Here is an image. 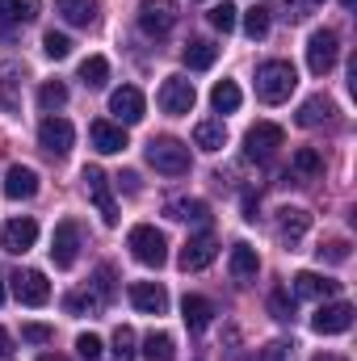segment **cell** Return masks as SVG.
Segmentation results:
<instances>
[{"label": "cell", "mask_w": 357, "mask_h": 361, "mask_svg": "<svg viewBox=\"0 0 357 361\" xmlns=\"http://www.w3.org/2000/svg\"><path fill=\"white\" fill-rule=\"evenodd\" d=\"M42 51H47V59H68V55H72V38H68V34H55V30H47V38H42Z\"/></svg>", "instance_id": "d590c367"}, {"label": "cell", "mask_w": 357, "mask_h": 361, "mask_svg": "<svg viewBox=\"0 0 357 361\" xmlns=\"http://www.w3.org/2000/svg\"><path fill=\"white\" fill-rule=\"evenodd\" d=\"M114 361H135V332L126 324L114 332Z\"/></svg>", "instance_id": "8d00e7d4"}, {"label": "cell", "mask_w": 357, "mask_h": 361, "mask_svg": "<svg viewBox=\"0 0 357 361\" xmlns=\"http://www.w3.org/2000/svg\"><path fill=\"white\" fill-rule=\"evenodd\" d=\"M311 361H345V357H337V353H320V357H311Z\"/></svg>", "instance_id": "7dc6e473"}, {"label": "cell", "mask_w": 357, "mask_h": 361, "mask_svg": "<svg viewBox=\"0 0 357 361\" xmlns=\"http://www.w3.org/2000/svg\"><path fill=\"white\" fill-rule=\"evenodd\" d=\"M160 109L164 114H189L193 109V101H198V92H193V85L185 80V76H169L164 85H160Z\"/></svg>", "instance_id": "4fadbf2b"}, {"label": "cell", "mask_w": 357, "mask_h": 361, "mask_svg": "<svg viewBox=\"0 0 357 361\" xmlns=\"http://www.w3.org/2000/svg\"><path fill=\"white\" fill-rule=\"evenodd\" d=\"M76 257H80V223L63 219L51 235V261H55V269H72Z\"/></svg>", "instance_id": "52a82bcc"}, {"label": "cell", "mask_w": 357, "mask_h": 361, "mask_svg": "<svg viewBox=\"0 0 357 361\" xmlns=\"http://www.w3.org/2000/svg\"><path fill=\"white\" fill-rule=\"evenodd\" d=\"M181 315H185L189 332H206V328H210V319H214V302H210V298H202V294H185Z\"/></svg>", "instance_id": "603a6c76"}, {"label": "cell", "mask_w": 357, "mask_h": 361, "mask_svg": "<svg viewBox=\"0 0 357 361\" xmlns=\"http://www.w3.org/2000/svg\"><path fill=\"white\" fill-rule=\"evenodd\" d=\"M290 357H294L290 341H269L265 349H261V361H290Z\"/></svg>", "instance_id": "b9f144b4"}, {"label": "cell", "mask_w": 357, "mask_h": 361, "mask_svg": "<svg viewBox=\"0 0 357 361\" xmlns=\"http://www.w3.org/2000/svg\"><path fill=\"white\" fill-rule=\"evenodd\" d=\"M240 101H244V97H240V85H236V80H219V85L210 89V105H214L219 114H236Z\"/></svg>", "instance_id": "f1b7e54d"}, {"label": "cell", "mask_w": 357, "mask_h": 361, "mask_svg": "<svg viewBox=\"0 0 357 361\" xmlns=\"http://www.w3.org/2000/svg\"><path fill=\"white\" fill-rule=\"evenodd\" d=\"M63 101H68V85H63V80H47V85L38 89V105H42V109H59Z\"/></svg>", "instance_id": "e575fe53"}, {"label": "cell", "mask_w": 357, "mask_h": 361, "mask_svg": "<svg viewBox=\"0 0 357 361\" xmlns=\"http://www.w3.org/2000/svg\"><path fill=\"white\" fill-rule=\"evenodd\" d=\"M38 361H68V357H55V353H47V357H38Z\"/></svg>", "instance_id": "c3c4849f"}, {"label": "cell", "mask_w": 357, "mask_h": 361, "mask_svg": "<svg viewBox=\"0 0 357 361\" xmlns=\"http://www.w3.org/2000/svg\"><path fill=\"white\" fill-rule=\"evenodd\" d=\"M337 59H341V38L332 30H315L307 38V68H311V76H328L337 68Z\"/></svg>", "instance_id": "5b68a950"}, {"label": "cell", "mask_w": 357, "mask_h": 361, "mask_svg": "<svg viewBox=\"0 0 357 361\" xmlns=\"http://www.w3.org/2000/svg\"><path fill=\"white\" fill-rule=\"evenodd\" d=\"M282 143H286V130L277 122H257L244 139V152H248V160H273Z\"/></svg>", "instance_id": "9c48e42d"}, {"label": "cell", "mask_w": 357, "mask_h": 361, "mask_svg": "<svg viewBox=\"0 0 357 361\" xmlns=\"http://www.w3.org/2000/svg\"><path fill=\"white\" fill-rule=\"evenodd\" d=\"M298 85V72H294V63H286V59H269L257 68V97L265 101V105H282L290 92Z\"/></svg>", "instance_id": "6da1fadb"}, {"label": "cell", "mask_w": 357, "mask_h": 361, "mask_svg": "<svg viewBox=\"0 0 357 361\" xmlns=\"http://www.w3.org/2000/svg\"><path fill=\"white\" fill-rule=\"evenodd\" d=\"M13 85H17V68H4V72H0V101H4V109H17Z\"/></svg>", "instance_id": "60d3db41"}, {"label": "cell", "mask_w": 357, "mask_h": 361, "mask_svg": "<svg viewBox=\"0 0 357 361\" xmlns=\"http://www.w3.org/2000/svg\"><path fill=\"white\" fill-rule=\"evenodd\" d=\"M294 173H303V177L324 173V156H320L315 147H298V152H294Z\"/></svg>", "instance_id": "836d02e7"}, {"label": "cell", "mask_w": 357, "mask_h": 361, "mask_svg": "<svg viewBox=\"0 0 357 361\" xmlns=\"http://www.w3.org/2000/svg\"><path fill=\"white\" fill-rule=\"evenodd\" d=\"M21 341L47 345V341H55V328H47V324H25V328H21Z\"/></svg>", "instance_id": "7bdbcfd3"}, {"label": "cell", "mask_w": 357, "mask_h": 361, "mask_svg": "<svg viewBox=\"0 0 357 361\" xmlns=\"http://www.w3.org/2000/svg\"><path fill=\"white\" fill-rule=\"evenodd\" d=\"M143 357L147 361H177V341L169 332H152L143 341Z\"/></svg>", "instance_id": "f546056e"}, {"label": "cell", "mask_w": 357, "mask_h": 361, "mask_svg": "<svg viewBox=\"0 0 357 361\" xmlns=\"http://www.w3.org/2000/svg\"><path fill=\"white\" fill-rule=\"evenodd\" d=\"M341 4H345V8H353V4H357V0H341Z\"/></svg>", "instance_id": "f907efd6"}, {"label": "cell", "mask_w": 357, "mask_h": 361, "mask_svg": "<svg viewBox=\"0 0 357 361\" xmlns=\"http://www.w3.org/2000/svg\"><path fill=\"white\" fill-rule=\"evenodd\" d=\"M315 252H320V261H328V265H345V261H349V244H345V240H328V244H320Z\"/></svg>", "instance_id": "f35d334b"}, {"label": "cell", "mask_w": 357, "mask_h": 361, "mask_svg": "<svg viewBox=\"0 0 357 361\" xmlns=\"http://www.w3.org/2000/svg\"><path fill=\"white\" fill-rule=\"evenodd\" d=\"M269 311H273V319H290V315H294V298H290L286 290H273V298H269Z\"/></svg>", "instance_id": "ab89813d"}, {"label": "cell", "mask_w": 357, "mask_h": 361, "mask_svg": "<svg viewBox=\"0 0 357 361\" xmlns=\"http://www.w3.org/2000/svg\"><path fill=\"white\" fill-rule=\"evenodd\" d=\"M261 269V257H257V248H248V244H236L231 248V273H236V281H248V277H257Z\"/></svg>", "instance_id": "83f0119b"}, {"label": "cell", "mask_w": 357, "mask_h": 361, "mask_svg": "<svg viewBox=\"0 0 357 361\" xmlns=\"http://www.w3.org/2000/svg\"><path fill=\"white\" fill-rule=\"evenodd\" d=\"M214 252H219V244H214V235L210 231H202V235H193L185 248H181V257H177V265L185 273H198V269H206L210 261H214Z\"/></svg>", "instance_id": "9a60e30c"}, {"label": "cell", "mask_w": 357, "mask_h": 361, "mask_svg": "<svg viewBox=\"0 0 357 361\" xmlns=\"http://www.w3.org/2000/svg\"><path fill=\"white\" fill-rule=\"evenodd\" d=\"M38 17V0H0V21L13 30V25H30Z\"/></svg>", "instance_id": "484cf974"}, {"label": "cell", "mask_w": 357, "mask_h": 361, "mask_svg": "<svg viewBox=\"0 0 357 361\" xmlns=\"http://www.w3.org/2000/svg\"><path fill=\"white\" fill-rule=\"evenodd\" d=\"M193 143H198L202 152H219V147L227 143V126H223L219 118H202V122L193 126Z\"/></svg>", "instance_id": "cb8c5ba5"}, {"label": "cell", "mask_w": 357, "mask_h": 361, "mask_svg": "<svg viewBox=\"0 0 357 361\" xmlns=\"http://www.w3.org/2000/svg\"><path fill=\"white\" fill-rule=\"evenodd\" d=\"M80 80H85L89 89H101V85L109 80V63H105V55H89V59L80 63Z\"/></svg>", "instance_id": "d6a6232c"}, {"label": "cell", "mask_w": 357, "mask_h": 361, "mask_svg": "<svg viewBox=\"0 0 357 361\" xmlns=\"http://www.w3.org/2000/svg\"><path fill=\"white\" fill-rule=\"evenodd\" d=\"M38 143H42V152L47 156H68L72 152V143H76V130H72V122L68 118H42V126H38Z\"/></svg>", "instance_id": "ba28073f"}, {"label": "cell", "mask_w": 357, "mask_h": 361, "mask_svg": "<svg viewBox=\"0 0 357 361\" xmlns=\"http://www.w3.org/2000/svg\"><path fill=\"white\" fill-rule=\"evenodd\" d=\"M55 8H59V17L68 25H85L89 30L97 21V0H55Z\"/></svg>", "instance_id": "d4e9b609"}, {"label": "cell", "mask_w": 357, "mask_h": 361, "mask_svg": "<svg viewBox=\"0 0 357 361\" xmlns=\"http://www.w3.org/2000/svg\"><path fill=\"white\" fill-rule=\"evenodd\" d=\"M8 353H13V336H8V332L0 328V361L8 357Z\"/></svg>", "instance_id": "bcb514c9"}, {"label": "cell", "mask_w": 357, "mask_h": 361, "mask_svg": "<svg viewBox=\"0 0 357 361\" xmlns=\"http://www.w3.org/2000/svg\"><path fill=\"white\" fill-rule=\"evenodd\" d=\"M126 244H131V252H135V261H139V265L160 269V265L169 261V240H164V231H156V227H147V223L131 227Z\"/></svg>", "instance_id": "277c9868"}, {"label": "cell", "mask_w": 357, "mask_h": 361, "mask_svg": "<svg viewBox=\"0 0 357 361\" xmlns=\"http://www.w3.org/2000/svg\"><path fill=\"white\" fill-rule=\"evenodd\" d=\"M169 214L181 219V223H210V206L206 202H198V197H181L169 206Z\"/></svg>", "instance_id": "4dcf8cb0"}, {"label": "cell", "mask_w": 357, "mask_h": 361, "mask_svg": "<svg viewBox=\"0 0 357 361\" xmlns=\"http://www.w3.org/2000/svg\"><path fill=\"white\" fill-rule=\"evenodd\" d=\"M13 294H17V302H25V307H42V302L51 298V281L38 269H25V273L13 277Z\"/></svg>", "instance_id": "2e32d148"}, {"label": "cell", "mask_w": 357, "mask_h": 361, "mask_svg": "<svg viewBox=\"0 0 357 361\" xmlns=\"http://www.w3.org/2000/svg\"><path fill=\"white\" fill-rule=\"evenodd\" d=\"M76 353H80L85 361H97V357H101V341H97L92 332H85V336L76 341Z\"/></svg>", "instance_id": "ee69618b"}, {"label": "cell", "mask_w": 357, "mask_h": 361, "mask_svg": "<svg viewBox=\"0 0 357 361\" xmlns=\"http://www.w3.org/2000/svg\"><path fill=\"white\" fill-rule=\"evenodd\" d=\"M122 189H126V193H139V177H135V173H122Z\"/></svg>", "instance_id": "f6af8a7d"}, {"label": "cell", "mask_w": 357, "mask_h": 361, "mask_svg": "<svg viewBox=\"0 0 357 361\" xmlns=\"http://www.w3.org/2000/svg\"><path fill=\"white\" fill-rule=\"evenodd\" d=\"M337 122V105L328 101V97H307L303 105H298V126H332Z\"/></svg>", "instance_id": "7402d4cb"}, {"label": "cell", "mask_w": 357, "mask_h": 361, "mask_svg": "<svg viewBox=\"0 0 357 361\" xmlns=\"http://www.w3.org/2000/svg\"><path fill=\"white\" fill-rule=\"evenodd\" d=\"M236 13H240V8H236V4H227V0H223V4H214V8H210V25H214V30H223V34H227V30H236V21H240V17H236Z\"/></svg>", "instance_id": "74e56055"}, {"label": "cell", "mask_w": 357, "mask_h": 361, "mask_svg": "<svg viewBox=\"0 0 357 361\" xmlns=\"http://www.w3.org/2000/svg\"><path fill=\"white\" fill-rule=\"evenodd\" d=\"M177 0H143L139 4V30L147 38H164L173 25H177Z\"/></svg>", "instance_id": "8992f818"}, {"label": "cell", "mask_w": 357, "mask_h": 361, "mask_svg": "<svg viewBox=\"0 0 357 361\" xmlns=\"http://www.w3.org/2000/svg\"><path fill=\"white\" fill-rule=\"evenodd\" d=\"M269 21H273V8H269V4L248 8V13H244V34H248V38H265V34H269Z\"/></svg>", "instance_id": "1f68e13d"}, {"label": "cell", "mask_w": 357, "mask_h": 361, "mask_svg": "<svg viewBox=\"0 0 357 361\" xmlns=\"http://www.w3.org/2000/svg\"><path fill=\"white\" fill-rule=\"evenodd\" d=\"M143 109H147V101H143V92L135 89V85H122V89L109 92V114L118 118V126L143 122Z\"/></svg>", "instance_id": "30bf717a"}, {"label": "cell", "mask_w": 357, "mask_h": 361, "mask_svg": "<svg viewBox=\"0 0 357 361\" xmlns=\"http://www.w3.org/2000/svg\"><path fill=\"white\" fill-rule=\"evenodd\" d=\"M131 302H135L143 315H164V311H169V294H164V286H156V281H135V286H131Z\"/></svg>", "instance_id": "ac0fdd59"}, {"label": "cell", "mask_w": 357, "mask_h": 361, "mask_svg": "<svg viewBox=\"0 0 357 361\" xmlns=\"http://www.w3.org/2000/svg\"><path fill=\"white\" fill-rule=\"evenodd\" d=\"M214 55H219V47H214V42H206V38H193V42H185V51H181L185 68H193V72L210 68V63H214Z\"/></svg>", "instance_id": "4316f807"}, {"label": "cell", "mask_w": 357, "mask_h": 361, "mask_svg": "<svg viewBox=\"0 0 357 361\" xmlns=\"http://www.w3.org/2000/svg\"><path fill=\"white\" fill-rule=\"evenodd\" d=\"M89 139H92V147H97L101 156H114V152L126 147V130H122L118 122H105V118H97V122L89 126Z\"/></svg>", "instance_id": "d6986e66"}, {"label": "cell", "mask_w": 357, "mask_h": 361, "mask_svg": "<svg viewBox=\"0 0 357 361\" xmlns=\"http://www.w3.org/2000/svg\"><path fill=\"white\" fill-rule=\"evenodd\" d=\"M147 164L164 177H185L189 173V147L173 135H160V139L147 143Z\"/></svg>", "instance_id": "7a4b0ae2"}, {"label": "cell", "mask_w": 357, "mask_h": 361, "mask_svg": "<svg viewBox=\"0 0 357 361\" xmlns=\"http://www.w3.org/2000/svg\"><path fill=\"white\" fill-rule=\"evenodd\" d=\"M337 290H341V281H332L324 273H311V269L294 273V294L298 298H332Z\"/></svg>", "instance_id": "ffe728a7"}, {"label": "cell", "mask_w": 357, "mask_h": 361, "mask_svg": "<svg viewBox=\"0 0 357 361\" xmlns=\"http://www.w3.org/2000/svg\"><path fill=\"white\" fill-rule=\"evenodd\" d=\"M311 328H315L320 336H341V332L353 328V307H349V302H324V307L311 315Z\"/></svg>", "instance_id": "8fae6325"}, {"label": "cell", "mask_w": 357, "mask_h": 361, "mask_svg": "<svg viewBox=\"0 0 357 361\" xmlns=\"http://www.w3.org/2000/svg\"><path fill=\"white\" fill-rule=\"evenodd\" d=\"M34 240H38V223H34V219H8V223H4V231H0V248H4V252H13V257L30 252V248H34Z\"/></svg>", "instance_id": "5bb4252c"}, {"label": "cell", "mask_w": 357, "mask_h": 361, "mask_svg": "<svg viewBox=\"0 0 357 361\" xmlns=\"http://www.w3.org/2000/svg\"><path fill=\"white\" fill-rule=\"evenodd\" d=\"M109 294H114V269H109V265H101L89 290H76V294H68V302H63V307H68L72 315H97V311L109 302Z\"/></svg>", "instance_id": "3957f363"}, {"label": "cell", "mask_w": 357, "mask_h": 361, "mask_svg": "<svg viewBox=\"0 0 357 361\" xmlns=\"http://www.w3.org/2000/svg\"><path fill=\"white\" fill-rule=\"evenodd\" d=\"M0 302H4V273H0Z\"/></svg>", "instance_id": "681fc988"}, {"label": "cell", "mask_w": 357, "mask_h": 361, "mask_svg": "<svg viewBox=\"0 0 357 361\" xmlns=\"http://www.w3.org/2000/svg\"><path fill=\"white\" fill-rule=\"evenodd\" d=\"M34 193H38V173H34V169L13 164V169L4 173V197H13V202H30Z\"/></svg>", "instance_id": "44dd1931"}, {"label": "cell", "mask_w": 357, "mask_h": 361, "mask_svg": "<svg viewBox=\"0 0 357 361\" xmlns=\"http://www.w3.org/2000/svg\"><path fill=\"white\" fill-rule=\"evenodd\" d=\"M307 227H311V214H307L303 206H286V210L277 214V235H282L286 248H294V244L307 235Z\"/></svg>", "instance_id": "e0dca14e"}, {"label": "cell", "mask_w": 357, "mask_h": 361, "mask_svg": "<svg viewBox=\"0 0 357 361\" xmlns=\"http://www.w3.org/2000/svg\"><path fill=\"white\" fill-rule=\"evenodd\" d=\"M85 189H89L92 206L101 210V219H105V227H114L118 223V206H114V193H109V177L92 164V169H85Z\"/></svg>", "instance_id": "7c38bea8"}]
</instances>
